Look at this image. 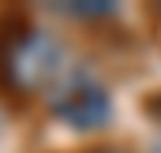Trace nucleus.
<instances>
[{
    "mask_svg": "<svg viewBox=\"0 0 161 153\" xmlns=\"http://www.w3.org/2000/svg\"><path fill=\"white\" fill-rule=\"evenodd\" d=\"M60 78V45L45 30H34L26 15H0V86L11 93H53Z\"/></svg>",
    "mask_w": 161,
    "mask_h": 153,
    "instance_id": "obj_1",
    "label": "nucleus"
},
{
    "mask_svg": "<svg viewBox=\"0 0 161 153\" xmlns=\"http://www.w3.org/2000/svg\"><path fill=\"white\" fill-rule=\"evenodd\" d=\"M49 112L60 123L75 127V131H97L109 123L113 116V101L109 90L86 71H68L56 82V90L49 93Z\"/></svg>",
    "mask_w": 161,
    "mask_h": 153,
    "instance_id": "obj_2",
    "label": "nucleus"
},
{
    "mask_svg": "<svg viewBox=\"0 0 161 153\" xmlns=\"http://www.w3.org/2000/svg\"><path fill=\"white\" fill-rule=\"evenodd\" d=\"M60 11H68V15H75V19H101V15H113L116 8L105 4V0H90V4H64Z\"/></svg>",
    "mask_w": 161,
    "mask_h": 153,
    "instance_id": "obj_3",
    "label": "nucleus"
},
{
    "mask_svg": "<svg viewBox=\"0 0 161 153\" xmlns=\"http://www.w3.org/2000/svg\"><path fill=\"white\" fill-rule=\"evenodd\" d=\"M150 153H161V108L154 105V135H150Z\"/></svg>",
    "mask_w": 161,
    "mask_h": 153,
    "instance_id": "obj_4",
    "label": "nucleus"
},
{
    "mask_svg": "<svg viewBox=\"0 0 161 153\" xmlns=\"http://www.w3.org/2000/svg\"><path fill=\"white\" fill-rule=\"evenodd\" d=\"M82 153H127V150H120V146H90V150H82Z\"/></svg>",
    "mask_w": 161,
    "mask_h": 153,
    "instance_id": "obj_5",
    "label": "nucleus"
}]
</instances>
